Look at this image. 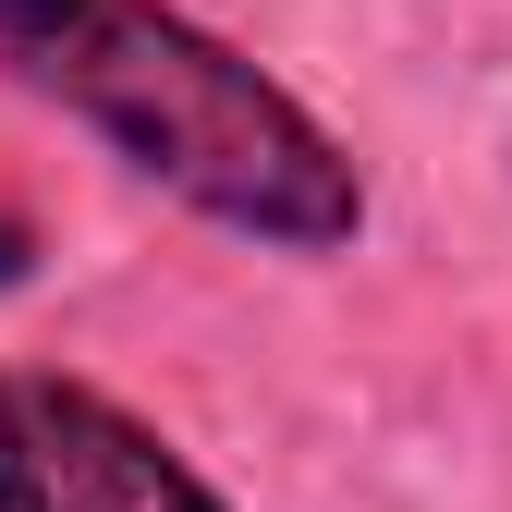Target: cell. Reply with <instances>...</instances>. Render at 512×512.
I'll use <instances>...</instances> for the list:
<instances>
[{"label": "cell", "instance_id": "cell-1", "mask_svg": "<svg viewBox=\"0 0 512 512\" xmlns=\"http://www.w3.org/2000/svg\"><path fill=\"white\" fill-rule=\"evenodd\" d=\"M0 74L256 256H354L366 232L354 147L171 0H0Z\"/></svg>", "mask_w": 512, "mask_h": 512}, {"label": "cell", "instance_id": "cell-4", "mask_svg": "<svg viewBox=\"0 0 512 512\" xmlns=\"http://www.w3.org/2000/svg\"><path fill=\"white\" fill-rule=\"evenodd\" d=\"M25 281H37V232L0 208V293H25Z\"/></svg>", "mask_w": 512, "mask_h": 512}, {"label": "cell", "instance_id": "cell-3", "mask_svg": "<svg viewBox=\"0 0 512 512\" xmlns=\"http://www.w3.org/2000/svg\"><path fill=\"white\" fill-rule=\"evenodd\" d=\"M0 512H74L61 452H49V427H37V391H25V378H0Z\"/></svg>", "mask_w": 512, "mask_h": 512}, {"label": "cell", "instance_id": "cell-2", "mask_svg": "<svg viewBox=\"0 0 512 512\" xmlns=\"http://www.w3.org/2000/svg\"><path fill=\"white\" fill-rule=\"evenodd\" d=\"M25 391H37V427H49V452H61L74 512H232L135 403H110L98 378H25Z\"/></svg>", "mask_w": 512, "mask_h": 512}]
</instances>
